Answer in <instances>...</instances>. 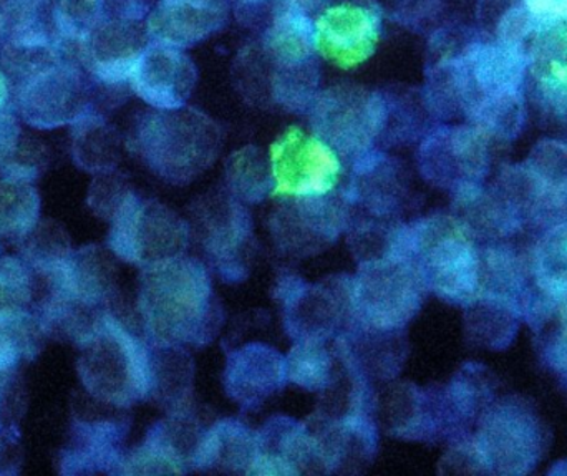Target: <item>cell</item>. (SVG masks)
Listing matches in <instances>:
<instances>
[{
  "label": "cell",
  "mask_w": 567,
  "mask_h": 476,
  "mask_svg": "<svg viewBox=\"0 0 567 476\" xmlns=\"http://www.w3.org/2000/svg\"><path fill=\"white\" fill-rule=\"evenodd\" d=\"M22 70L17 110L29 125L40 130L75 123L89 112L86 80L79 66L66 62L55 49L22 53L16 59Z\"/></svg>",
  "instance_id": "obj_5"
},
{
  "label": "cell",
  "mask_w": 567,
  "mask_h": 476,
  "mask_svg": "<svg viewBox=\"0 0 567 476\" xmlns=\"http://www.w3.org/2000/svg\"><path fill=\"white\" fill-rule=\"evenodd\" d=\"M156 2L158 0H105V7L106 12H109V9L113 12L109 17L142 22L152 12Z\"/></svg>",
  "instance_id": "obj_32"
},
{
  "label": "cell",
  "mask_w": 567,
  "mask_h": 476,
  "mask_svg": "<svg viewBox=\"0 0 567 476\" xmlns=\"http://www.w3.org/2000/svg\"><path fill=\"white\" fill-rule=\"evenodd\" d=\"M225 173L229 195L241 203H261L275 193L271 163L256 146L233 153L226 162Z\"/></svg>",
  "instance_id": "obj_23"
},
{
  "label": "cell",
  "mask_w": 567,
  "mask_h": 476,
  "mask_svg": "<svg viewBox=\"0 0 567 476\" xmlns=\"http://www.w3.org/2000/svg\"><path fill=\"white\" fill-rule=\"evenodd\" d=\"M148 43L146 27L140 22L106 17L79 45L90 75L103 85L116 86L128 82L136 59Z\"/></svg>",
  "instance_id": "obj_16"
},
{
  "label": "cell",
  "mask_w": 567,
  "mask_h": 476,
  "mask_svg": "<svg viewBox=\"0 0 567 476\" xmlns=\"http://www.w3.org/2000/svg\"><path fill=\"white\" fill-rule=\"evenodd\" d=\"M313 135L355 163L377 149L385 128V96L359 85L340 83L320 90L309 108Z\"/></svg>",
  "instance_id": "obj_6"
},
{
  "label": "cell",
  "mask_w": 567,
  "mask_h": 476,
  "mask_svg": "<svg viewBox=\"0 0 567 476\" xmlns=\"http://www.w3.org/2000/svg\"><path fill=\"white\" fill-rule=\"evenodd\" d=\"M20 128L16 113L6 106L0 110V168L19 152Z\"/></svg>",
  "instance_id": "obj_31"
},
{
  "label": "cell",
  "mask_w": 567,
  "mask_h": 476,
  "mask_svg": "<svg viewBox=\"0 0 567 476\" xmlns=\"http://www.w3.org/2000/svg\"><path fill=\"white\" fill-rule=\"evenodd\" d=\"M297 7L303 10L306 13L320 12L329 6L330 0H293Z\"/></svg>",
  "instance_id": "obj_33"
},
{
  "label": "cell",
  "mask_w": 567,
  "mask_h": 476,
  "mask_svg": "<svg viewBox=\"0 0 567 476\" xmlns=\"http://www.w3.org/2000/svg\"><path fill=\"white\" fill-rule=\"evenodd\" d=\"M7 102H9V83L6 75L0 72V110L6 108Z\"/></svg>",
  "instance_id": "obj_34"
},
{
  "label": "cell",
  "mask_w": 567,
  "mask_h": 476,
  "mask_svg": "<svg viewBox=\"0 0 567 476\" xmlns=\"http://www.w3.org/2000/svg\"><path fill=\"white\" fill-rule=\"evenodd\" d=\"M287 382L306 391H327L336 381L333 358L326 342L297 341L286 358Z\"/></svg>",
  "instance_id": "obj_24"
},
{
  "label": "cell",
  "mask_w": 567,
  "mask_h": 476,
  "mask_svg": "<svg viewBox=\"0 0 567 476\" xmlns=\"http://www.w3.org/2000/svg\"><path fill=\"white\" fill-rule=\"evenodd\" d=\"M241 82L245 92L262 105L284 112L307 113L320 92V70L316 59L287 62L272 59L255 45L243 52Z\"/></svg>",
  "instance_id": "obj_12"
},
{
  "label": "cell",
  "mask_w": 567,
  "mask_h": 476,
  "mask_svg": "<svg viewBox=\"0 0 567 476\" xmlns=\"http://www.w3.org/2000/svg\"><path fill=\"white\" fill-rule=\"evenodd\" d=\"M221 130L199 110L182 106L143 113L132 135V148L165 182L186 185L218 158Z\"/></svg>",
  "instance_id": "obj_3"
},
{
  "label": "cell",
  "mask_w": 567,
  "mask_h": 476,
  "mask_svg": "<svg viewBox=\"0 0 567 476\" xmlns=\"http://www.w3.org/2000/svg\"><path fill=\"white\" fill-rule=\"evenodd\" d=\"M216 199L203 213V246L226 281H239L252 255L251 218L235 196Z\"/></svg>",
  "instance_id": "obj_17"
},
{
  "label": "cell",
  "mask_w": 567,
  "mask_h": 476,
  "mask_svg": "<svg viewBox=\"0 0 567 476\" xmlns=\"http://www.w3.org/2000/svg\"><path fill=\"white\" fill-rule=\"evenodd\" d=\"M313 467L319 468V461L307 424L276 417L256 434L251 475L313 474Z\"/></svg>",
  "instance_id": "obj_20"
},
{
  "label": "cell",
  "mask_w": 567,
  "mask_h": 476,
  "mask_svg": "<svg viewBox=\"0 0 567 476\" xmlns=\"http://www.w3.org/2000/svg\"><path fill=\"white\" fill-rule=\"evenodd\" d=\"M198 80L193 60L185 50L150 42L130 73L133 92L155 110H175L186 105Z\"/></svg>",
  "instance_id": "obj_15"
},
{
  "label": "cell",
  "mask_w": 567,
  "mask_h": 476,
  "mask_svg": "<svg viewBox=\"0 0 567 476\" xmlns=\"http://www.w3.org/2000/svg\"><path fill=\"white\" fill-rule=\"evenodd\" d=\"M138 308L155 345L202 348L221 328L212 279L202 262L186 256L143 268Z\"/></svg>",
  "instance_id": "obj_2"
},
{
  "label": "cell",
  "mask_w": 567,
  "mask_h": 476,
  "mask_svg": "<svg viewBox=\"0 0 567 476\" xmlns=\"http://www.w3.org/2000/svg\"><path fill=\"white\" fill-rule=\"evenodd\" d=\"M39 209L32 179L0 176V236L25 239L37 228Z\"/></svg>",
  "instance_id": "obj_22"
},
{
  "label": "cell",
  "mask_w": 567,
  "mask_h": 476,
  "mask_svg": "<svg viewBox=\"0 0 567 476\" xmlns=\"http://www.w3.org/2000/svg\"><path fill=\"white\" fill-rule=\"evenodd\" d=\"M488 165L486 133L476 126H442L419 149L422 175L442 188H468Z\"/></svg>",
  "instance_id": "obj_14"
},
{
  "label": "cell",
  "mask_w": 567,
  "mask_h": 476,
  "mask_svg": "<svg viewBox=\"0 0 567 476\" xmlns=\"http://www.w3.org/2000/svg\"><path fill=\"white\" fill-rule=\"evenodd\" d=\"M382 12L372 0H342L313 20L316 52L339 69H355L375 53Z\"/></svg>",
  "instance_id": "obj_11"
},
{
  "label": "cell",
  "mask_w": 567,
  "mask_h": 476,
  "mask_svg": "<svg viewBox=\"0 0 567 476\" xmlns=\"http://www.w3.org/2000/svg\"><path fill=\"white\" fill-rule=\"evenodd\" d=\"M383 96H385V128H383L382 142L395 145L419 136L423 125L422 110L430 108L425 93L416 96L415 93L385 92Z\"/></svg>",
  "instance_id": "obj_28"
},
{
  "label": "cell",
  "mask_w": 567,
  "mask_h": 476,
  "mask_svg": "<svg viewBox=\"0 0 567 476\" xmlns=\"http://www.w3.org/2000/svg\"><path fill=\"white\" fill-rule=\"evenodd\" d=\"M528 66L525 46L442 32L430 53L426 103L433 115L462 112L485 133L516 135L525 118L523 86Z\"/></svg>",
  "instance_id": "obj_1"
},
{
  "label": "cell",
  "mask_w": 567,
  "mask_h": 476,
  "mask_svg": "<svg viewBox=\"0 0 567 476\" xmlns=\"http://www.w3.org/2000/svg\"><path fill=\"white\" fill-rule=\"evenodd\" d=\"M286 382V358L269 345L248 344L229 354L226 392L243 407H258Z\"/></svg>",
  "instance_id": "obj_19"
},
{
  "label": "cell",
  "mask_w": 567,
  "mask_h": 476,
  "mask_svg": "<svg viewBox=\"0 0 567 476\" xmlns=\"http://www.w3.org/2000/svg\"><path fill=\"white\" fill-rule=\"evenodd\" d=\"M109 242L123 261L148 268L183 256L189 228L165 206L130 192L113 213Z\"/></svg>",
  "instance_id": "obj_8"
},
{
  "label": "cell",
  "mask_w": 567,
  "mask_h": 476,
  "mask_svg": "<svg viewBox=\"0 0 567 476\" xmlns=\"http://www.w3.org/2000/svg\"><path fill=\"white\" fill-rule=\"evenodd\" d=\"M231 0H158L146 17L150 42L188 49L228 22Z\"/></svg>",
  "instance_id": "obj_18"
},
{
  "label": "cell",
  "mask_w": 567,
  "mask_h": 476,
  "mask_svg": "<svg viewBox=\"0 0 567 476\" xmlns=\"http://www.w3.org/2000/svg\"><path fill=\"white\" fill-rule=\"evenodd\" d=\"M350 225L346 196H284L271 219L276 242L286 255H319L339 239Z\"/></svg>",
  "instance_id": "obj_10"
},
{
  "label": "cell",
  "mask_w": 567,
  "mask_h": 476,
  "mask_svg": "<svg viewBox=\"0 0 567 476\" xmlns=\"http://www.w3.org/2000/svg\"><path fill=\"white\" fill-rule=\"evenodd\" d=\"M256 461V435L235 421H223L206 428L196 468H226L251 475Z\"/></svg>",
  "instance_id": "obj_21"
},
{
  "label": "cell",
  "mask_w": 567,
  "mask_h": 476,
  "mask_svg": "<svg viewBox=\"0 0 567 476\" xmlns=\"http://www.w3.org/2000/svg\"><path fill=\"white\" fill-rule=\"evenodd\" d=\"M284 324L297 341L327 342L350 322V279L307 284L299 278L282 288Z\"/></svg>",
  "instance_id": "obj_13"
},
{
  "label": "cell",
  "mask_w": 567,
  "mask_h": 476,
  "mask_svg": "<svg viewBox=\"0 0 567 476\" xmlns=\"http://www.w3.org/2000/svg\"><path fill=\"white\" fill-rule=\"evenodd\" d=\"M423 282L403 259L360 265L350 278V322L377 331L402 332L419 312Z\"/></svg>",
  "instance_id": "obj_7"
},
{
  "label": "cell",
  "mask_w": 567,
  "mask_h": 476,
  "mask_svg": "<svg viewBox=\"0 0 567 476\" xmlns=\"http://www.w3.org/2000/svg\"><path fill=\"white\" fill-rule=\"evenodd\" d=\"M80 345V379L96 401L128 407L152 395V352L122 322L103 315Z\"/></svg>",
  "instance_id": "obj_4"
},
{
  "label": "cell",
  "mask_w": 567,
  "mask_h": 476,
  "mask_svg": "<svg viewBox=\"0 0 567 476\" xmlns=\"http://www.w3.org/2000/svg\"><path fill=\"white\" fill-rule=\"evenodd\" d=\"M32 296V278L25 262L0 258V312L25 311Z\"/></svg>",
  "instance_id": "obj_29"
},
{
  "label": "cell",
  "mask_w": 567,
  "mask_h": 476,
  "mask_svg": "<svg viewBox=\"0 0 567 476\" xmlns=\"http://www.w3.org/2000/svg\"><path fill=\"white\" fill-rule=\"evenodd\" d=\"M522 3L542 30L567 25V0H522Z\"/></svg>",
  "instance_id": "obj_30"
},
{
  "label": "cell",
  "mask_w": 567,
  "mask_h": 476,
  "mask_svg": "<svg viewBox=\"0 0 567 476\" xmlns=\"http://www.w3.org/2000/svg\"><path fill=\"white\" fill-rule=\"evenodd\" d=\"M40 322L25 311L0 312V371L16 369L39 351Z\"/></svg>",
  "instance_id": "obj_26"
},
{
  "label": "cell",
  "mask_w": 567,
  "mask_h": 476,
  "mask_svg": "<svg viewBox=\"0 0 567 476\" xmlns=\"http://www.w3.org/2000/svg\"><path fill=\"white\" fill-rule=\"evenodd\" d=\"M75 125V158L89 172L110 173L118 159V142L105 120L93 115L92 110L80 116Z\"/></svg>",
  "instance_id": "obj_25"
},
{
  "label": "cell",
  "mask_w": 567,
  "mask_h": 476,
  "mask_svg": "<svg viewBox=\"0 0 567 476\" xmlns=\"http://www.w3.org/2000/svg\"><path fill=\"white\" fill-rule=\"evenodd\" d=\"M275 195L320 196L336 189L342 158L313 133L290 126L269 149Z\"/></svg>",
  "instance_id": "obj_9"
},
{
  "label": "cell",
  "mask_w": 567,
  "mask_h": 476,
  "mask_svg": "<svg viewBox=\"0 0 567 476\" xmlns=\"http://www.w3.org/2000/svg\"><path fill=\"white\" fill-rule=\"evenodd\" d=\"M50 22L65 42L82 43L106 19L105 0H47Z\"/></svg>",
  "instance_id": "obj_27"
}]
</instances>
